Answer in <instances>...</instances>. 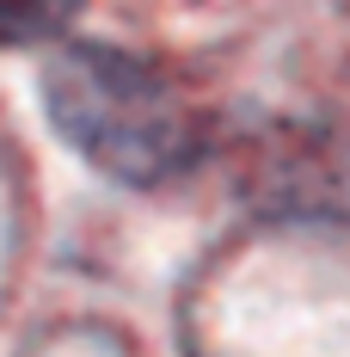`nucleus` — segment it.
<instances>
[{
    "label": "nucleus",
    "mask_w": 350,
    "mask_h": 357,
    "mask_svg": "<svg viewBox=\"0 0 350 357\" xmlns=\"http://www.w3.org/2000/svg\"><path fill=\"white\" fill-rule=\"evenodd\" d=\"M56 136L123 185H173L203 160V111L160 62L117 43H62L43 62Z\"/></svg>",
    "instance_id": "1"
},
{
    "label": "nucleus",
    "mask_w": 350,
    "mask_h": 357,
    "mask_svg": "<svg viewBox=\"0 0 350 357\" xmlns=\"http://www.w3.org/2000/svg\"><path fill=\"white\" fill-rule=\"evenodd\" d=\"M86 0H0V50L13 43H56L80 19Z\"/></svg>",
    "instance_id": "2"
}]
</instances>
